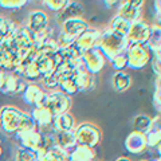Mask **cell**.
Segmentation results:
<instances>
[{
	"instance_id": "cell-40",
	"label": "cell",
	"mask_w": 161,
	"mask_h": 161,
	"mask_svg": "<svg viewBox=\"0 0 161 161\" xmlns=\"http://www.w3.org/2000/svg\"><path fill=\"white\" fill-rule=\"evenodd\" d=\"M156 156H157V157H161V142L156 147Z\"/></svg>"
},
{
	"instance_id": "cell-35",
	"label": "cell",
	"mask_w": 161,
	"mask_h": 161,
	"mask_svg": "<svg viewBox=\"0 0 161 161\" xmlns=\"http://www.w3.org/2000/svg\"><path fill=\"white\" fill-rule=\"evenodd\" d=\"M27 4V0H0V7L6 9H20Z\"/></svg>"
},
{
	"instance_id": "cell-37",
	"label": "cell",
	"mask_w": 161,
	"mask_h": 161,
	"mask_svg": "<svg viewBox=\"0 0 161 161\" xmlns=\"http://www.w3.org/2000/svg\"><path fill=\"white\" fill-rule=\"evenodd\" d=\"M40 83H42L43 89H46V90H54V89L58 87V80H57V78H55L54 73L43 75L42 79H40Z\"/></svg>"
},
{
	"instance_id": "cell-4",
	"label": "cell",
	"mask_w": 161,
	"mask_h": 161,
	"mask_svg": "<svg viewBox=\"0 0 161 161\" xmlns=\"http://www.w3.org/2000/svg\"><path fill=\"white\" fill-rule=\"evenodd\" d=\"M23 114V110L15 106H3L0 109V129L6 134L15 136L19 132Z\"/></svg>"
},
{
	"instance_id": "cell-6",
	"label": "cell",
	"mask_w": 161,
	"mask_h": 161,
	"mask_svg": "<svg viewBox=\"0 0 161 161\" xmlns=\"http://www.w3.org/2000/svg\"><path fill=\"white\" fill-rule=\"evenodd\" d=\"M15 140L18 142V147L32 150L38 156H40L46 150L43 147V133L36 128L32 130H27V132H18L15 134Z\"/></svg>"
},
{
	"instance_id": "cell-16",
	"label": "cell",
	"mask_w": 161,
	"mask_h": 161,
	"mask_svg": "<svg viewBox=\"0 0 161 161\" xmlns=\"http://www.w3.org/2000/svg\"><path fill=\"white\" fill-rule=\"evenodd\" d=\"M89 28V24L86 20L83 19H70L66 20L60 24V34H63L64 36H67L73 40H77L82 32H85Z\"/></svg>"
},
{
	"instance_id": "cell-12",
	"label": "cell",
	"mask_w": 161,
	"mask_h": 161,
	"mask_svg": "<svg viewBox=\"0 0 161 161\" xmlns=\"http://www.w3.org/2000/svg\"><path fill=\"white\" fill-rule=\"evenodd\" d=\"M150 30L152 26L147 22V20H138L130 24V30L128 34V42L130 43H148L150 36Z\"/></svg>"
},
{
	"instance_id": "cell-15",
	"label": "cell",
	"mask_w": 161,
	"mask_h": 161,
	"mask_svg": "<svg viewBox=\"0 0 161 161\" xmlns=\"http://www.w3.org/2000/svg\"><path fill=\"white\" fill-rule=\"evenodd\" d=\"M101 34H102V30L95 28V27H89L86 31L82 32L75 40V46H77L80 51L85 53L87 50L95 48L98 46Z\"/></svg>"
},
{
	"instance_id": "cell-33",
	"label": "cell",
	"mask_w": 161,
	"mask_h": 161,
	"mask_svg": "<svg viewBox=\"0 0 161 161\" xmlns=\"http://www.w3.org/2000/svg\"><path fill=\"white\" fill-rule=\"evenodd\" d=\"M109 62L115 71H124V69L128 67V58H126V54L125 53L115 55V57L113 59H110Z\"/></svg>"
},
{
	"instance_id": "cell-36",
	"label": "cell",
	"mask_w": 161,
	"mask_h": 161,
	"mask_svg": "<svg viewBox=\"0 0 161 161\" xmlns=\"http://www.w3.org/2000/svg\"><path fill=\"white\" fill-rule=\"evenodd\" d=\"M35 122L31 117L30 113H24L23 117H22V121H20V126H19V132H27V130H32L35 129Z\"/></svg>"
},
{
	"instance_id": "cell-18",
	"label": "cell",
	"mask_w": 161,
	"mask_h": 161,
	"mask_svg": "<svg viewBox=\"0 0 161 161\" xmlns=\"http://www.w3.org/2000/svg\"><path fill=\"white\" fill-rule=\"evenodd\" d=\"M75 82L78 85L79 92H92L95 87V75L90 74L86 69L79 67L74 73Z\"/></svg>"
},
{
	"instance_id": "cell-5",
	"label": "cell",
	"mask_w": 161,
	"mask_h": 161,
	"mask_svg": "<svg viewBox=\"0 0 161 161\" xmlns=\"http://www.w3.org/2000/svg\"><path fill=\"white\" fill-rule=\"evenodd\" d=\"M75 137H77V144L83 145V147L94 149L101 141V130L95 126L94 124L82 122L75 126L74 129Z\"/></svg>"
},
{
	"instance_id": "cell-19",
	"label": "cell",
	"mask_w": 161,
	"mask_h": 161,
	"mask_svg": "<svg viewBox=\"0 0 161 161\" xmlns=\"http://www.w3.org/2000/svg\"><path fill=\"white\" fill-rule=\"evenodd\" d=\"M83 16V7L78 2H69L67 6L64 7L59 14H57V20L59 24L70 19H82Z\"/></svg>"
},
{
	"instance_id": "cell-39",
	"label": "cell",
	"mask_w": 161,
	"mask_h": 161,
	"mask_svg": "<svg viewBox=\"0 0 161 161\" xmlns=\"http://www.w3.org/2000/svg\"><path fill=\"white\" fill-rule=\"evenodd\" d=\"M105 4H106V7L108 8H114V7H117L119 6V2H105Z\"/></svg>"
},
{
	"instance_id": "cell-25",
	"label": "cell",
	"mask_w": 161,
	"mask_h": 161,
	"mask_svg": "<svg viewBox=\"0 0 161 161\" xmlns=\"http://www.w3.org/2000/svg\"><path fill=\"white\" fill-rule=\"evenodd\" d=\"M112 85L115 92L124 93L132 85V78L126 71H115L112 77Z\"/></svg>"
},
{
	"instance_id": "cell-1",
	"label": "cell",
	"mask_w": 161,
	"mask_h": 161,
	"mask_svg": "<svg viewBox=\"0 0 161 161\" xmlns=\"http://www.w3.org/2000/svg\"><path fill=\"white\" fill-rule=\"evenodd\" d=\"M0 46H3L11 54H14L20 63L24 62V60L32 59L35 51H36L32 34L23 26H16V28L11 34V36L7 38Z\"/></svg>"
},
{
	"instance_id": "cell-27",
	"label": "cell",
	"mask_w": 161,
	"mask_h": 161,
	"mask_svg": "<svg viewBox=\"0 0 161 161\" xmlns=\"http://www.w3.org/2000/svg\"><path fill=\"white\" fill-rule=\"evenodd\" d=\"M66 156L67 153H64L62 149H59L58 147H53L38 156V161H66Z\"/></svg>"
},
{
	"instance_id": "cell-43",
	"label": "cell",
	"mask_w": 161,
	"mask_h": 161,
	"mask_svg": "<svg viewBox=\"0 0 161 161\" xmlns=\"http://www.w3.org/2000/svg\"><path fill=\"white\" fill-rule=\"evenodd\" d=\"M140 161H152V160H140Z\"/></svg>"
},
{
	"instance_id": "cell-7",
	"label": "cell",
	"mask_w": 161,
	"mask_h": 161,
	"mask_svg": "<svg viewBox=\"0 0 161 161\" xmlns=\"http://www.w3.org/2000/svg\"><path fill=\"white\" fill-rule=\"evenodd\" d=\"M28 82L14 73H2L0 77V92L6 95H22Z\"/></svg>"
},
{
	"instance_id": "cell-28",
	"label": "cell",
	"mask_w": 161,
	"mask_h": 161,
	"mask_svg": "<svg viewBox=\"0 0 161 161\" xmlns=\"http://www.w3.org/2000/svg\"><path fill=\"white\" fill-rule=\"evenodd\" d=\"M147 44L150 48L152 54L161 50V26H158V24H153L152 26L150 36H149V40H148Z\"/></svg>"
},
{
	"instance_id": "cell-41",
	"label": "cell",
	"mask_w": 161,
	"mask_h": 161,
	"mask_svg": "<svg viewBox=\"0 0 161 161\" xmlns=\"http://www.w3.org/2000/svg\"><path fill=\"white\" fill-rule=\"evenodd\" d=\"M115 161H132V160L128 157H118V158H115Z\"/></svg>"
},
{
	"instance_id": "cell-24",
	"label": "cell",
	"mask_w": 161,
	"mask_h": 161,
	"mask_svg": "<svg viewBox=\"0 0 161 161\" xmlns=\"http://www.w3.org/2000/svg\"><path fill=\"white\" fill-rule=\"evenodd\" d=\"M130 22H128L126 19L121 18L119 15H115L113 16V19L110 20L108 28L112 31L113 34L118 35L121 38H128V34H129V30H130Z\"/></svg>"
},
{
	"instance_id": "cell-32",
	"label": "cell",
	"mask_w": 161,
	"mask_h": 161,
	"mask_svg": "<svg viewBox=\"0 0 161 161\" xmlns=\"http://www.w3.org/2000/svg\"><path fill=\"white\" fill-rule=\"evenodd\" d=\"M153 106L156 110H157V114H161V75H156L154 93H153Z\"/></svg>"
},
{
	"instance_id": "cell-9",
	"label": "cell",
	"mask_w": 161,
	"mask_h": 161,
	"mask_svg": "<svg viewBox=\"0 0 161 161\" xmlns=\"http://www.w3.org/2000/svg\"><path fill=\"white\" fill-rule=\"evenodd\" d=\"M145 2L142 0H130V2H119L117 8V15L126 19L128 22L134 23L138 20H142V8Z\"/></svg>"
},
{
	"instance_id": "cell-21",
	"label": "cell",
	"mask_w": 161,
	"mask_h": 161,
	"mask_svg": "<svg viewBox=\"0 0 161 161\" xmlns=\"http://www.w3.org/2000/svg\"><path fill=\"white\" fill-rule=\"evenodd\" d=\"M148 148H154L161 142V114H157L152 118V126L145 133Z\"/></svg>"
},
{
	"instance_id": "cell-2",
	"label": "cell",
	"mask_w": 161,
	"mask_h": 161,
	"mask_svg": "<svg viewBox=\"0 0 161 161\" xmlns=\"http://www.w3.org/2000/svg\"><path fill=\"white\" fill-rule=\"evenodd\" d=\"M128 46H129V42L126 38H121L118 35L113 34L109 28H105V30H102V34H101L97 48L103 54L105 58L110 60V59H113L115 55L126 51Z\"/></svg>"
},
{
	"instance_id": "cell-8",
	"label": "cell",
	"mask_w": 161,
	"mask_h": 161,
	"mask_svg": "<svg viewBox=\"0 0 161 161\" xmlns=\"http://www.w3.org/2000/svg\"><path fill=\"white\" fill-rule=\"evenodd\" d=\"M44 106L51 112L53 115L69 113L70 108H71V98L62 92H51L47 93Z\"/></svg>"
},
{
	"instance_id": "cell-23",
	"label": "cell",
	"mask_w": 161,
	"mask_h": 161,
	"mask_svg": "<svg viewBox=\"0 0 161 161\" xmlns=\"http://www.w3.org/2000/svg\"><path fill=\"white\" fill-rule=\"evenodd\" d=\"M93 160H95L94 149L83 147V145H77L66 156V161H93Z\"/></svg>"
},
{
	"instance_id": "cell-10",
	"label": "cell",
	"mask_w": 161,
	"mask_h": 161,
	"mask_svg": "<svg viewBox=\"0 0 161 161\" xmlns=\"http://www.w3.org/2000/svg\"><path fill=\"white\" fill-rule=\"evenodd\" d=\"M105 63H106V58L103 57V54L97 47L87 50L82 55V67L86 69L93 75L98 74L103 69Z\"/></svg>"
},
{
	"instance_id": "cell-22",
	"label": "cell",
	"mask_w": 161,
	"mask_h": 161,
	"mask_svg": "<svg viewBox=\"0 0 161 161\" xmlns=\"http://www.w3.org/2000/svg\"><path fill=\"white\" fill-rule=\"evenodd\" d=\"M55 141H57V147L62 149L64 153H69L71 149L77 147V137H75L74 130L69 132H59L55 133Z\"/></svg>"
},
{
	"instance_id": "cell-34",
	"label": "cell",
	"mask_w": 161,
	"mask_h": 161,
	"mask_svg": "<svg viewBox=\"0 0 161 161\" xmlns=\"http://www.w3.org/2000/svg\"><path fill=\"white\" fill-rule=\"evenodd\" d=\"M44 6H46L50 11H53L55 14H59L62 9L67 6V0H44L42 2Z\"/></svg>"
},
{
	"instance_id": "cell-29",
	"label": "cell",
	"mask_w": 161,
	"mask_h": 161,
	"mask_svg": "<svg viewBox=\"0 0 161 161\" xmlns=\"http://www.w3.org/2000/svg\"><path fill=\"white\" fill-rule=\"evenodd\" d=\"M18 24H15L11 19L0 16V44H2L7 38L11 36L14 30L16 28Z\"/></svg>"
},
{
	"instance_id": "cell-42",
	"label": "cell",
	"mask_w": 161,
	"mask_h": 161,
	"mask_svg": "<svg viewBox=\"0 0 161 161\" xmlns=\"http://www.w3.org/2000/svg\"><path fill=\"white\" fill-rule=\"evenodd\" d=\"M2 154H3V147H2V144H0V157H2Z\"/></svg>"
},
{
	"instance_id": "cell-3",
	"label": "cell",
	"mask_w": 161,
	"mask_h": 161,
	"mask_svg": "<svg viewBox=\"0 0 161 161\" xmlns=\"http://www.w3.org/2000/svg\"><path fill=\"white\" fill-rule=\"evenodd\" d=\"M128 67L133 70H141L152 60V51L145 43H130L126 51Z\"/></svg>"
},
{
	"instance_id": "cell-11",
	"label": "cell",
	"mask_w": 161,
	"mask_h": 161,
	"mask_svg": "<svg viewBox=\"0 0 161 161\" xmlns=\"http://www.w3.org/2000/svg\"><path fill=\"white\" fill-rule=\"evenodd\" d=\"M46 97H47V92L40 86V85L35 83V82H30L27 85L26 90H24L22 94L23 101L27 105H30V106H32V109L43 106Z\"/></svg>"
},
{
	"instance_id": "cell-14",
	"label": "cell",
	"mask_w": 161,
	"mask_h": 161,
	"mask_svg": "<svg viewBox=\"0 0 161 161\" xmlns=\"http://www.w3.org/2000/svg\"><path fill=\"white\" fill-rule=\"evenodd\" d=\"M26 28L32 35H38L48 28V16L42 9H34L28 14Z\"/></svg>"
},
{
	"instance_id": "cell-44",
	"label": "cell",
	"mask_w": 161,
	"mask_h": 161,
	"mask_svg": "<svg viewBox=\"0 0 161 161\" xmlns=\"http://www.w3.org/2000/svg\"><path fill=\"white\" fill-rule=\"evenodd\" d=\"M93 161H97V158H95V160H93Z\"/></svg>"
},
{
	"instance_id": "cell-13",
	"label": "cell",
	"mask_w": 161,
	"mask_h": 161,
	"mask_svg": "<svg viewBox=\"0 0 161 161\" xmlns=\"http://www.w3.org/2000/svg\"><path fill=\"white\" fill-rule=\"evenodd\" d=\"M31 117L35 122V126L38 130H40L42 133H47V132H53V119L54 115L51 114V112L44 106H39V108H34L31 110Z\"/></svg>"
},
{
	"instance_id": "cell-30",
	"label": "cell",
	"mask_w": 161,
	"mask_h": 161,
	"mask_svg": "<svg viewBox=\"0 0 161 161\" xmlns=\"http://www.w3.org/2000/svg\"><path fill=\"white\" fill-rule=\"evenodd\" d=\"M133 126L136 132L145 134L150 129V126H152V118L148 114H138L136 115V118L133 121Z\"/></svg>"
},
{
	"instance_id": "cell-26",
	"label": "cell",
	"mask_w": 161,
	"mask_h": 161,
	"mask_svg": "<svg viewBox=\"0 0 161 161\" xmlns=\"http://www.w3.org/2000/svg\"><path fill=\"white\" fill-rule=\"evenodd\" d=\"M58 89L63 94L69 95V97L79 92L78 85H77V82H75L74 75H70V77H64V78L58 79Z\"/></svg>"
},
{
	"instance_id": "cell-38",
	"label": "cell",
	"mask_w": 161,
	"mask_h": 161,
	"mask_svg": "<svg viewBox=\"0 0 161 161\" xmlns=\"http://www.w3.org/2000/svg\"><path fill=\"white\" fill-rule=\"evenodd\" d=\"M150 63H152V69H153L154 74L156 75H161V50L153 53Z\"/></svg>"
},
{
	"instance_id": "cell-20",
	"label": "cell",
	"mask_w": 161,
	"mask_h": 161,
	"mask_svg": "<svg viewBox=\"0 0 161 161\" xmlns=\"http://www.w3.org/2000/svg\"><path fill=\"white\" fill-rule=\"evenodd\" d=\"M51 129L54 133L74 130L75 129V119L71 115V113H63V114L54 115Z\"/></svg>"
},
{
	"instance_id": "cell-31",
	"label": "cell",
	"mask_w": 161,
	"mask_h": 161,
	"mask_svg": "<svg viewBox=\"0 0 161 161\" xmlns=\"http://www.w3.org/2000/svg\"><path fill=\"white\" fill-rule=\"evenodd\" d=\"M15 161H38V154L23 147H16V150H15Z\"/></svg>"
},
{
	"instance_id": "cell-17",
	"label": "cell",
	"mask_w": 161,
	"mask_h": 161,
	"mask_svg": "<svg viewBox=\"0 0 161 161\" xmlns=\"http://www.w3.org/2000/svg\"><path fill=\"white\" fill-rule=\"evenodd\" d=\"M124 145H125V149L132 154H141V153H144L148 148L145 134L140 133V132H136V130H133V132H130L128 134V137L125 138Z\"/></svg>"
}]
</instances>
